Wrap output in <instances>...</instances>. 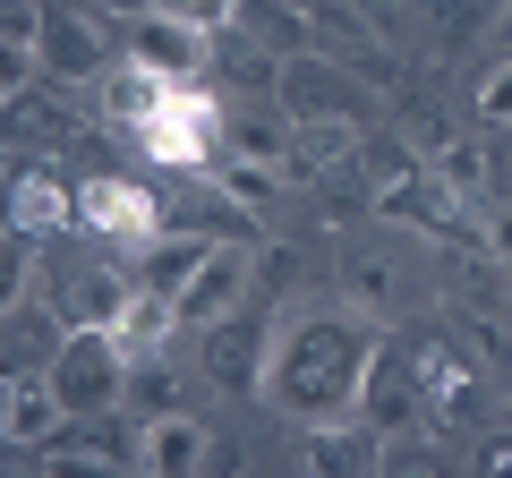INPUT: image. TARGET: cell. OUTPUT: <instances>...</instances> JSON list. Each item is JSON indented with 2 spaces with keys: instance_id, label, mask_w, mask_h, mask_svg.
<instances>
[{
  "instance_id": "ac0fdd59",
  "label": "cell",
  "mask_w": 512,
  "mask_h": 478,
  "mask_svg": "<svg viewBox=\"0 0 512 478\" xmlns=\"http://www.w3.org/2000/svg\"><path fill=\"white\" fill-rule=\"evenodd\" d=\"M419 376H427V410H444V427H453V410L478 402V368L453 359V342H419Z\"/></svg>"
},
{
  "instance_id": "7c38bea8",
  "label": "cell",
  "mask_w": 512,
  "mask_h": 478,
  "mask_svg": "<svg viewBox=\"0 0 512 478\" xmlns=\"http://www.w3.org/2000/svg\"><path fill=\"white\" fill-rule=\"evenodd\" d=\"M205 257H214V239L171 231V222H163V231H154L146 248H128V274L146 282V291H171V299H180L188 282H197V265H205Z\"/></svg>"
},
{
  "instance_id": "4316f807",
  "label": "cell",
  "mask_w": 512,
  "mask_h": 478,
  "mask_svg": "<svg viewBox=\"0 0 512 478\" xmlns=\"http://www.w3.org/2000/svg\"><path fill=\"white\" fill-rule=\"evenodd\" d=\"M154 9H180V18H197V26H239V0H154Z\"/></svg>"
},
{
  "instance_id": "30bf717a",
  "label": "cell",
  "mask_w": 512,
  "mask_h": 478,
  "mask_svg": "<svg viewBox=\"0 0 512 478\" xmlns=\"http://www.w3.org/2000/svg\"><path fill=\"white\" fill-rule=\"evenodd\" d=\"M342 77H350V69H342L333 52H316V43H308V52H282V77H274V86H282V111H291V120H325V111L367 120L359 94H350Z\"/></svg>"
},
{
  "instance_id": "6da1fadb",
  "label": "cell",
  "mask_w": 512,
  "mask_h": 478,
  "mask_svg": "<svg viewBox=\"0 0 512 478\" xmlns=\"http://www.w3.org/2000/svg\"><path fill=\"white\" fill-rule=\"evenodd\" d=\"M367 359H376V342L350 316H291V325H274L256 402H274L299 427H342V419H359Z\"/></svg>"
},
{
  "instance_id": "ffe728a7",
  "label": "cell",
  "mask_w": 512,
  "mask_h": 478,
  "mask_svg": "<svg viewBox=\"0 0 512 478\" xmlns=\"http://www.w3.org/2000/svg\"><path fill=\"white\" fill-rule=\"evenodd\" d=\"M308 26H316V52L376 69V35L359 26V9H350V0H308Z\"/></svg>"
},
{
  "instance_id": "83f0119b",
  "label": "cell",
  "mask_w": 512,
  "mask_h": 478,
  "mask_svg": "<svg viewBox=\"0 0 512 478\" xmlns=\"http://www.w3.org/2000/svg\"><path fill=\"white\" fill-rule=\"evenodd\" d=\"M478 470H512V436H487V444H478Z\"/></svg>"
},
{
  "instance_id": "9a60e30c",
  "label": "cell",
  "mask_w": 512,
  "mask_h": 478,
  "mask_svg": "<svg viewBox=\"0 0 512 478\" xmlns=\"http://www.w3.org/2000/svg\"><path fill=\"white\" fill-rule=\"evenodd\" d=\"M128 299H137V274H120V265H77L60 282V316L69 325H120Z\"/></svg>"
},
{
  "instance_id": "e0dca14e",
  "label": "cell",
  "mask_w": 512,
  "mask_h": 478,
  "mask_svg": "<svg viewBox=\"0 0 512 478\" xmlns=\"http://www.w3.org/2000/svg\"><path fill=\"white\" fill-rule=\"evenodd\" d=\"M111 333H120L137 359H163V350L180 342V299H171V291H146V282H137V299L120 308V325H111Z\"/></svg>"
},
{
  "instance_id": "44dd1931",
  "label": "cell",
  "mask_w": 512,
  "mask_h": 478,
  "mask_svg": "<svg viewBox=\"0 0 512 478\" xmlns=\"http://www.w3.org/2000/svg\"><path fill=\"white\" fill-rule=\"evenodd\" d=\"M9 205H18V214H9V231H26V239H35V231H60V222H77V188L35 180V171L18 180V197H9Z\"/></svg>"
},
{
  "instance_id": "4fadbf2b",
  "label": "cell",
  "mask_w": 512,
  "mask_h": 478,
  "mask_svg": "<svg viewBox=\"0 0 512 478\" xmlns=\"http://www.w3.org/2000/svg\"><path fill=\"white\" fill-rule=\"evenodd\" d=\"M205 376H214L222 393H256L265 385V350H274V333H256V325H239V316H222V325H205Z\"/></svg>"
},
{
  "instance_id": "cb8c5ba5",
  "label": "cell",
  "mask_w": 512,
  "mask_h": 478,
  "mask_svg": "<svg viewBox=\"0 0 512 478\" xmlns=\"http://www.w3.org/2000/svg\"><path fill=\"white\" fill-rule=\"evenodd\" d=\"M214 180H222V197H239V205H274V188L291 180L282 163H248V154H231V163H214Z\"/></svg>"
},
{
  "instance_id": "d6986e66",
  "label": "cell",
  "mask_w": 512,
  "mask_h": 478,
  "mask_svg": "<svg viewBox=\"0 0 512 478\" xmlns=\"http://www.w3.org/2000/svg\"><path fill=\"white\" fill-rule=\"evenodd\" d=\"M222 146L248 163H291V111H222Z\"/></svg>"
},
{
  "instance_id": "ba28073f",
  "label": "cell",
  "mask_w": 512,
  "mask_h": 478,
  "mask_svg": "<svg viewBox=\"0 0 512 478\" xmlns=\"http://www.w3.org/2000/svg\"><path fill=\"white\" fill-rule=\"evenodd\" d=\"M77 222H86L94 239H111V248H146V239L163 231V205L137 180H86L77 188Z\"/></svg>"
},
{
  "instance_id": "2e32d148",
  "label": "cell",
  "mask_w": 512,
  "mask_h": 478,
  "mask_svg": "<svg viewBox=\"0 0 512 478\" xmlns=\"http://www.w3.org/2000/svg\"><path fill=\"white\" fill-rule=\"evenodd\" d=\"M9 368H52V350L69 342V316L60 308H43L35 291H9Z\"/></svg>"
},
{
  "instance_id": "52a82bcc",
  "label": "cell",
  "mask_w": 512,
  "mask_h": 478,
  "mask_svg": "<svg viewBox=\"0 0 512 478\" xmlns=\"http://www.w3.org/2000/svg\"><path fill=\"white\" fill-rule=\"evenodd\" d=\"M248 282H256L248 239H214V257H205L197 282L180 291V325L205 333V325H222V316H239V308H248Z\"/></svg>"
},
{
  "instance_id": "5bb4252c",
  "label": "cell",
  "mask_w": 512,
  "mask_h": 478,
  "mask_svg": "<svg viewBox=\"0 0 512 478\" xmlns=\"http://www.w3.org/2000/svg\"><path fill=\"white\" fill-rule=\"evenodd\" d=\"M367 146V120H342V111H325V120H291V180H316V171H342L350 154Z\"/></svg>"
},
{
  "instance_id": "7402d4cb",
  "label": "cell",
  "mask_w": 512,
  "mask_h": 478,
  "mask_svg": "<svg viewBox=\"0 0 512 478\" xmlns=\"http://www.w3.org/2000/svg\"><path fill=\"white\" fill-rule=\"evenodd\" d=\"M239 26H256L274 52H308V43H316L308 0H239Z\"/></svg>"
},
{
  "instance_id": "603a6c76",
  "label": "cell",
  "mask_w": 512,
  "mask_h": 478,
  "mask_svg": "<svg viewBox=\"0 0 512 478\" xmlns=\"http://www.w3.org/2000/svg\"><path fill=\"white\" fill-rule=\"evenodd\" d=\"M427 163H436V180L453 188L461 205H478V197H487V154H478V146H461V137H444V146L427 154Z\"/></svg>"
},
{
  "instance_id": "9c48e42d",
  "label": "cell",
  "mask_w": 512,
  "mask_h": 478,
  "mask_svg": "<svg viewBox=\"0 0 512 478\" xmlns=\"http://www.w3.org/2000/svg\"><path fill=\"white\" fill-rule=\"evenodd\" d=\"M60 427H69V402H60L52 368H9V385H0V436H9V453H35Z\"/></svg>"
},
{
  "instance_id": "5b68a950",
  "label": "cell",
  "mask_w": 512,
  "mask_h": 478,
  "mask_svg": "<svg viewBox=\"0 0 512 478\" xmlns=\"http://www.w3.org/2000/svg\"><path fill=\"white\" fill-rule=\"evenodd\" d=\"M359 419L376 427L384 444H402L410 427L436 419V410H427V376H419V359H410V350H384V342H376V359H367V385H359Z\"/></svg>"
},
{
  "instance_id": "7a4b0ae2",
  "label": "cell",
  "mask_w": 512,
  "mask_h": 478,
  "mask_svg": "<svg viewBox=\"0 0 512 478\" xmlns=\"http://www.w3.org/2000/svg\"><path fill=\"white\" fill-rule=\"evenodd\" d=\"M128 376H137V350L111 325H69V342L52 350V385L69 402V419H111L128 410Z\"/></svg>"
},
{
  "instance_id": "484cf974",
  "label": "cell",
  "mask_w": 512,
  "mask_h": 478,
  "mask_svg": "<svg viewBox=\"0 0 512 478\" xmlns=\"http://www.w3.org/2000/svg\"><path fill=\"white\" fill-rule=\"evenodd\" d=\"M478 111H487V120H512V52L478 77Z\"/></svg>"
},
{
  "instance_id": "3957f363",
  "label": "cell",
  "mask_w": 512,
  "mask_h": 478,
  "mask_svg": "<svg viewBox=\"0 0 512 478\" xmlns=\"http://www.w3.org/2000/svg\"><path fill=\"white\" fill-rule=\"evenodd\" d=\"M120 52L146 60L171 86H205L214 77V26L180 18V9H137V18H120Z\"/></svg>"
},
{
  "instance_id": "8992f818",
  "label": "cell",
  "mask_w": 512,
  "mask_h": 478,
  "mask_svg": "<svg viewBox=\"0 0 512 478\" xmlns=\"http://www.w3.org/2000/svg\"><path fill=\"white\" fill-rule=\"evenodd\" d=\"M43 77L52 86H103L111 77V35L94 26L86 0H43Z\"/></svg>"
},
{
  "instance_id": "8fae6325",
  "label": "cell",
  "mask_w": 512,
  "mask_h": 478,
  "mask_svg": "<svg viewBox=\"0 0 512 478\" xmlns=\"http://www.w3.org/2000/svg\"><path fill=\"white\" fill-rule=\"evenodd\" d=\"M205 461H214V427H205L197 410H163V419H146V436H137V470H154V478H197Z\"/></svg>"
},
{
  "instance_id": "f546056e",
  "label": "cell",
  "mask_w": 512,
  "mask_h": 478,
  "mask_svg": "<svg viewBox=\"0 0 512 478\" xmlns=\"http://www.w3.org/2000/svg\"><path fill=\"white\" fill-rule=\"evenodd\" d=\"M495 257L512 265V214H495Z\"/></svg>"
},
{
  "instance_id": "f1b7e54d",
  "label": "cell",
  "mask_w": 512,
  "mask_h": 478,
  "mask_svg": "<svg viewBox=\"0 0 512 478\" xmlns=\"http://www.w3.org/2000/svg\"><path fill=\"white\" fill-rule=\"evenodd\" d=\"M86 9H111V18H137V9H154V0H86Z\"/></svg>"
},
{
  "instance_id": "4dcf8cb0",
  "label": "cell",
  "mask_w": 512,
  "mask_h": 478,
  "mask_svg": "<svg viewBox=\"0 0 512 478\" xmlns=\"http://www.w3.org/2000/svg\"><path fill=\"white\" fill-rule=\"evenodd\" d=\"M495 35H504V52H512V0H495Z\"/></svg>"
},
{
  "instance_id": "d4e9b609",
  "label": "cell",
  "mask_w": 512,
  "mask_h": 478,
  "mask_svg": "<svg viewBox=\"0 0 512 478\" xmlns=\"http://www.w3.org/2000/svg\"><path fill=\"white\" fill-rule=\"evenodd\" d=\"M350 299H359L367 316H393V265H376V257H350Z\"/></svg>"
},
{
  "instance_id": "277c9868",
  "label": "cell",
  "mask_w": 512,
  "mask_h": 478,
  "mask_svg": "<svg viewBox=\"0 0 512 478\" xmlns=\"http://www.w3.org/2000/svg\"><path fill=\"white\" fill-rule=\"evenodd\" d=\"M137 146H146V163H163V171H205L214 146H222V103L205 86H180L146 129H137Z\"/></svg>"
}]
</instances>
